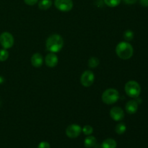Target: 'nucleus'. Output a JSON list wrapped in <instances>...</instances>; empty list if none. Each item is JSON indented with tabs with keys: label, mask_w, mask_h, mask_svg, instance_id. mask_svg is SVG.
I'll return each instance as SVG.
<instances>
[{
	"label": "nucleus",
	"mask_w": 148,
	"mask_h": 148,
	"mask_svg": "<svg viewBox=\"0 0 148 148\" xmlns=\"http://www.w3.org/2000/svg\"><path fill=\"white\" fill-rule=\"evenodd\" d=\"M64 46V40L61 36L53 34L49 36L46 41V49L51 53H58L62 50Z\"/></svg>",
	"instance_id": "1"
},
{
	"label": "nucleus",
	"mask_w": 148,
	"mask_h": 148,
	"mask_svg": "<svg viewBox=\"0 0 148 148\" xmlns=\"http://www.w3.org/2000/svg\"><path fill=\"white\" fill-rule=\"evenodd\" d=\"M116 53L121 59L127 60L133 56L134 49L132 46L127 41H122L118 43L116 47Z\"/></svg>",
	"instance_id": "2"
},
{
	"label": "nucleus",
	"mask_w": 148,
	"mask_h": 148,
	"mask_svg": "<svg viewBox=\"0 0 148 148\" xmlns=\"http://www.w3.org/2000/svg\"><path fill=\"white\" fill-rule=\"evenodd\" d=\"M101 99L104 103L107 105H112L116 103L119 99V91L114 88H108L103 92Z\"/></svg>",
	"instance_id": "3"
},
{
	"label": "nucleus",
	"mask_w": 148,
	"mask_h": 148,
	"mask_svg": "<svg viewBox=\"0 0 148 148\" xmlns=\"http://www.w3.org/2000/svg\"><path fill=\"white\" fill-rule=\"evenodd\" d=\"M124 90L129 97L132 98H137L141 93V87L136 81L130 80L126 83Z\"/></svg>",
	"instance_id": "4"
},
{
	"label": "nucleus",
	"mask_w": 148,
	"mask_h": 148,
	"mask_svg": "<svg viewBox=\"0 0 148 148\" xmlns=\"http://www.w3.org/2000/svg\"><path fill=\"white\" fill-rule=\"evenodd\" d=\"M14 38L12 35L9 32H3L0 35V44L3 49H10L14 45Z\"/></svg>",
	"instance_id": "5"
},
{
	"label": "nucleus",
	"mask_w": 148,
	"mask_h": 148,
	"mask_svg": "<svg viewBox=\"0 0 148 148\" xmlns=\"http://www.w3.org/2000/svg\"><path fill=\"white\" fill-rule=\"evenodd\" d=\"M95 80V76L93 72L90 70H86L82 74L80 77V82L82 86L85 88L90 87Z\"/></svg>",
	"instance_id": "6"
},
{
	"label": "nucleus",
	"mask_w": 148,
	"mask_h": 148,
	"mask_svg": "<svg viewBox=\"0 0 148 148\" xmlns=\"http://www.w3.org/2000/svg\"><path fill=\"white\" fill-rule=\"evenodd\" d=\"M54 5L59 11L69 12L73 8V1L72 0H55Z\"/></svg>",
	"instance_id": "7"
},
{
	"label": "nucleus",
	"mask_w": 148,
	"mask_h": 148,
	"mask_svg": "<svg viewBox=\"0 0 148 148\" xmlns=\"http://www.w3.org/2000/svg\"><path fill=\"white\" fill-rule=\"evenodd\" d=\"M82 132V128L78 124H71L66 128V134L69 138H76Z\"/></svg>",
	"instance_id": "8"
},
{
	"label": "nucleus",
	"mask_w": 148,
	"mask_h": 148,
	"mask_svg": "<svg viewBox=\"0 0 148 148\" xmlns=\"http://www.w3.org/2000/svg\"><path fill=\"white\" fill-rule=\"evenodd\" d=\"M110 116L114 121H120L124 118V111L120 107L115 106L110 111Z\"/></svg>",
	"instance_id": "9"
},
{
	"label": "nucleus",
	"mask_w": 148,
	"mask_h": 148,
	"mask_svg": "<svg viewBox=\"0 0 148 148\" xmlns=\"http://www.w3.org/2000/svg\"><path fill=\"white\" fill-rule=\"evenodd\" d=\"M58 62H59V59L54 53H49L45 57V63L50 68L55 67L57 65Z\"/></svg>",
	"instance_id": "10"
},
{
	"label": "nucleus",
	"mask_w": 148,
	"mask_h": 148,
	"mask_svg": "<svg viewBox=\"0 0 148 148\" xmlns=\"http://www.w3.org/2000/svg\"><path fill=\"white\" fill-rule=\"evenodd\" d=\"M126 111L128 114H134L138 110V103L135 100H130L125 106Z\"/></svg>",
	"instance_id": "11"
},
{
	"label": "nucleus",
	"mask_w": 148,
	"mask_h": 148,
	"mask_svg": "<svg viewBox=\"0 0 148 148\" xmlns=\"http://www.w3.org/2000/svg\"><path fill=\"white\" fill-rule=\"evenodd\" d=\"M31 64L34 67L38 68L42 66L43 63V58L40 53H36L32 56L31 57Z\"/></svg>",
	"instance_id": "12"
},
{
	"label": "nucleus",
	"mask_w": 148,
	"mask_h": 148,
	"mask_svg": "<svg viewBox=\"0 0 148 148\" xmlns=\"http://www.w3.org/2000/svg\"><path fill=\"white\" fill-rule=\"evenodd\" d=\"M96 139L93 136H88V137L85 138V141H84L85 146L88 148L95 147V145H96Z\"/></svg>",
	"instance_id": "13"
},
{
	"label": "nucleus",
	"mask_w": 148,
	"mask_h": 148,
	"mask_svg": "<svg viewBox=\"0 0 148 148\" xmlns=\"http://www.w3.org/2000/svg\"><path fill=\"white\" fill-rule=\"evenodd\" d=\"M117 146L116 142L111 138L106 139L102 143V148H116Z\"/></svg>",
	"instance_id": "14"
},
{
	"label": "nucleus",
	"mask_w": 148,
	"mask_h": 148,
	"mask_svg": "<svg viewBox=\"0 0 148 148\" xmlns=\"http://www.w3.org/2000/svg\"><path fill=\"white\" fill-rule=\"evenodd\" d=\"M52 5L51 0H40L38 2V7L41 10H46Z\"/></svg>",
	"instance_id": "15"
},
{
	"label": "nucleus",
	"mask_w": 148,
	"mask_h": 148,
	"mask_svg": "<svg viewBox=\"0 0 148 148\" xmlns=\"http://www.w3.org/2000/svg\"><path fill=\"white\" fill-rule=\"evenodd\" d=\"M126 130H127V127L124 123L121 122L116 126L115 131L118 134H123L125 132Z\"/></svg>",
	"instance_id": "16"
},
{
	"label": "nucleus",
	"mask_w": 148,
	"mask_h": 148,
	"mask_svg": "<svg viewBox=\"0 0 148 148\" xmlns=\"http://www.w3.org/2000/svg\"><path fill=\"white\" fill-rule=\"evenodd\" d=\"M100 61L99 59L97 57H95V56H92V57L90 58L89 61H88V66L90 68H95L99 65Z\"/></svg>",
	"instance_id": "17"
},
{
	"label": "nucleus",
	"mask_w": 148,
	"mask_h": 148,
	"mask_svg": "<svg viewBox=\"0 0 148 148\" xmlns=\"http://www.w3.org/2000/svg\"><path fill=\"white\" fill-rule=\"evenodd\" d=\"M105 4L110 7H117L121 3V0H103Z\"/></svg>",
	"instance_id": "18"
},
{
	"label": "nucleus",
	"mask_w": 148,
	"mask_h": 148,
	"mask_svg": "<svg viewBox=\"0 0 148 148\" xmlns=\"http://www.w3.org/2000/svg\"><path fill=\"white\" fill-rule=\"evenodd\" d=\"M9 57V52L7 49H2L0 50V62H4Z\"/></svg>",
	"instance_id": "19"
},
{
	"label": "nucleus",
	"mask_w": 148,
	"mask_h": 148,
	"mask_svg": "<svg viewBox=\"0 0 148 148\" xmlns=\"http://www.w3.org/2000/svg\"><path fill=\"white\" fill-rule=\"evenodd\" d=\"M124 38L127 41H131L134 38V33L130 30H126L124 33Z\"/></svg>",
	"instance_id": "20"
},
{
	"label": "nucleus",
	"mask_w": 148,
	"mask_h": 148,
	"mask_svg": "<svg viewBox=\"0 0 148 148\" xmlns=\"http://www.w3.org/2000/svg\"><path fill=\"white\" fill-rule=\"evenodd\" d=\"M82 132L85 134V135H90L93 132V129L91 126L86 125L82 129Z\"/></svg>",
	"instance_id": "21"
},
{
	"label": "nucleus",
	"mask_w": 148,
	"mask_h": 148,
	"mask_svg": "<svg viewBox=\"0 0 148 148\" xmlns=\"http://www.w3.org/2000/svg\"><path fill=\"white\" fill-rule=\"evenodd\" d=\"M38 148H51V146L49 143H47V142H41L38 145Z\"/></svg>",
	"instance_id": "22"
},
{
	"label": "nucleus",
	"mask_w": 148,
	"mask_h": 148,
	"mask_svg": "<svg viewBox=\"0 0 148 148\" xmlns=\"http://www.w3.org/2000/svg\"><path fill=\"white\" fill-rule=\"evenodd\" d=\"M25 3L29 6H33L38 1V0H24Z\"/></svg>",
	"instance_id": "23"
},
{
	"label": "nucleus",
	"mask_w": 148,
	"mask_h": 148,
	"mask_svg": "<svg viewBox=\"0 0 148 148\" xmlns=\"http://www.w3.org/2000/svg\"><path fill=\"white\" fill-rule=\"evenodd\" d=\"M141 6L144 7H148V0H140Z\"/></svg>",
	"instance_id": "24"
},
{
	"label": "nucleus",
	"mask_w": 148,
	"mask_h": 148,
	"mask_svg": "<svg viewBox=\"0 0 148 148\" xmlns=\"http://www.w3.org/2000/svg\"><path fill=\"white\" fill-rule=\"evenodd\" d=\"M124 2L127 4H134L137 1V0H124Z\"/></svg>",
	"instance_id": "25"
},
{
	"label": "nucleus",
	"mask_w": 148,
	"mask_h": 148,
	"mask_svg": "<svg viewBox=\"0 0 148 148\" xmlns=\"http://www.w3.org/2000/svg\"><path fill=\"white\" fill-rule=\"evenodd\" d=\"M3 82H4V79H3V78L1 77H0V84L2 83Z\"/></svg>",
	"instance_id": "26"
}]
</instances>
